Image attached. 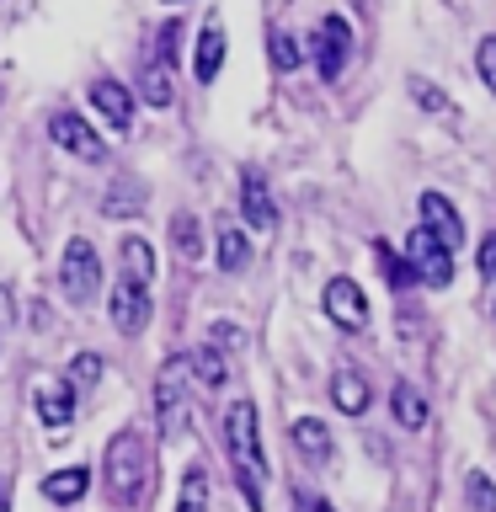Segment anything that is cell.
Wrapping results in <instances>:
<instances>
[{
  "label": "cell",
  "mask_w": 496,
  "mask_h": 512,
  "mask_svg": "<svg viewBox=\"0 0 496 512\" xmlns=\"http://www.w3.org/2000/svg\"><path fill=\"white\" fill-rule=\"evenodd\" d=\"M102 480L118 507H150L155 496V448L139 427H118L102 454Z\"/></svg>",
  "instance_id": "1"
},
{
  "label": "cell",
  "mask_w": 496,
  "mask_h": 512,
  "mask_svg": "<svg viewBox=\"0 0 496 512\" xmlns=\"http://www.w3.org/2000/svg\"><path fill=\"white\" fill-rule=\"evenodd\" d=\"M224 448H230L240 496L251 502V512H262L267 459H262V427H256V406H251V400H230V411H224Z\"/></svg>",
  "instance_id": "2"
},
{
  "label": "cell",
  "mask_w": 496,
  "mask_h": 512,
  "mask_svg": "<svg viewBox=\"0 0 496 512\" xmlns=\"http://www.w3.org/2000/svg\"><path fill=\"white\" fill-rule=\"evenodd\" d=\"M187 384H192V368H187V352H171L155 374V427L160 438H182L192 427V400H187Z\"/></svg>",
  "instance_id": "3"
},
{
  "label": "cell",
  "mask_w": 496,
  "mask_h": 512,
  "mask_svg": "<svg viewBox=\"0 0 496 512\" xmlns=\"http://www.w3.org/2000/svg\"><path fill=\"white\" fill-rule=\"evenodd\" d=\"M59 294L75 304V310H86V304H96V294H102V256H96L91 240H70L59 256Z\"/></svg>",
  "instance_id": "4"
},
{
  "label": "cell",
  "mask_w": 496,
  "mask_h": 512,
  "mask_svg": "<svg viewBox=\"0 0 496 512\" xmlns=\"http://www.w3.org/2000/svg\"><path fill=\"white\" fill-rule=\"evenodd\" d=\"M406 262L416 272V283H427V288H448V283H454V251H448L432 230H422V224L406 235Z\"/></svg>",
  "instance_id": "5"
},
{
  "label": "cell",
  "mask_w": 496,
  "mask_h": 512,
  "mask_svg": "<svg viewBox=\"0 0 496 512\" xmlns=\"http://www.w3.org/2000/svg\"><path fill=\"white\" fill-rule=\"evenodd\" d=\"M310 54H315V75L326 80V86H336L342 70H347V59H352V27H347V16H320Z\"/></svg>",
  "instance_id": "6"
},
{
  "label": "cell",
  "mask_w": 496,
  "mask_h": 512,
  "mask_svg": "<svg viewBox=\"0 0 496 512\" xmlns=\"http://www.w3.org/2000/svg\"><path fill=\"white\" fill-rule=\"evenodd\" d=\"M150 310H155V304H150V283L118 272V283H112V299H107L112 326H118L123 336H139L144 326H150Z\"/></svg>",
  "instance_id": "7"
},
{
  "label": "cell",
  "mask_w": 496,
  "mask_h": 512,
  "mask_svg": "<svg viewBox=\"0 0 496 512\" xmlns=\"http://www.w3.org/2000/svg\"><path fill=\"white\" fill-rule=\"evenodd\" d=\"M48 139H54L59 150L80 155V160H96V166L107 160V139L96 134V128L80 118V112H54V118H48Z\"/></svg>",
  "instance_id": "8"
},
{
  "label": "cell",
  "mask_w": 496,
  "mask_h": 512,
  "mask_svg": "<svg viewBox=\"0 0 496 512\" xmlns=\"http://www.w3.org/2000/svg\"><path fill=\"white\" fill-rule=\"evenodd\" d=\"M86 96H91V112L102 118V128H112V134H128V128H134V96H128L123 80L96 75Z\"/></svg>",
  "instance_id": "9"
},
{
  "label": "cell",
  "mask_w": 496,
  "mask_h": 512,
  "mask_svg": "<svg viewBox=\"0 0 496 512\" xmlns=\"http://www.w3.org/2000/svg\"><path fill=\"white\" fill-rule=\"evenodd\" d=\"M320 304H326V315H331L342 331H363V326H368V299H363V288L352 283V278H331V283H326V299H320Z\"/></svg>",
  "instance_id": "10"
},
{
  "label": "cell",
  "mask_w": 496,
  "mask_h": 512,
  "mask_svg": "<svg viewBox=\"0 0 496 512\" xmlns=\"http://www.w3.org/2000/svg\"><path fill=\"white\" fill-rule=\"evenodd\" d=\"M32 406H38V422L43 427L64 432V427L75 422V384L70 379H43L38 395H32Z\"/></svg>",
  "instance_id": "11"
},
{
  "label": "cell",
  "mask_w": 496,
  "mask_h": 512,
  "mask_svg": "<svg viewBox=\"0 0 496 512\" xmlns=\"http://www.w3.org/2000/svg\"><path fill=\"white\" fill-rule=\"evenodd\" d=\"M240 214H246L251 230H272L278 224V203H272L262 171H240Z\"/></svg>",
  "instance_id": "12"
},
{
  "label": "cell",
  "mask_w": 496,
  "mask_h": 512,
  "mask_svg": "<svg viewBox=\"0 0 496 512\" xmlns=\"http://www.w3.org/2000/svg\"><path fill=\"white\" fill-rule=\"evenodd\" d=\"M422 230H432L448 251L464 246V219H459V208L448 203L443 192H422Z\"/></svg>",
  "instance_id": "13"
},
{
  "label": "cell",
  "mask_w": 496,
  "mask_h": 512,
  "mask_svg": "<svg viewBox=\"0 0 496 512\" xmlns=\"http://www.w3.org/2000/svg\"><path fill=\"white\" fill-rule=\"evenodd\" d=\"M224 70V27H219V16H208L203 32H198V54H192V80L198 86H214Z\"/></svg>",
  "instance_id": "14"
},
{
  "label": "cell",
  "mask_w": 496,
  "mask_h": 512,
  "mask_svg": "<svg viewBox=\"0 0 496 512\" xmlns=\"http://www.w3.org/2000/svg\"><path fill=\"white\" fill-rule=\"evenodd\" d=\"M288 438H294V448L310 464H326L331 454H336V443H331V427L320 422V416H299L294 427H288Z\"/></svg>",
  "instance_id": "15"
},
{
  "label": "cell",
  "mask_w": 496,
  "mask_h": 512,
  "mask_svg": "<svg viewBox=\"0 0 496 512\" xmlns=\"http://www.w3.org/2000/svg\"><path fill=\"white\" fill-rule=\"evenodd\" d=\"M139 96H144V107H171V102H176V70H171V59L155 54L150 64H144Z\"/></svg>",
  "instance_id": "16"
},
{
  "label": "cell",
  "mask_w": 496,
  "mask_h": 512,
  "mask_svg": "<svg viewBox=\"0 0 496 512\" xmlns=\"http://www.w3.org/2000/svg\"><path fill=\"white\" fill-rule=\"evenodd\" d=\"M390 416H395V422L406 427V432H422V427H427V416H432V406H427V395L416 390V384L400 379L395 390H390Z\"/></svg>",
  "instance_id": "17"
},
{
  "label": "cell",
  "mask_w": 496,
  "mask_h": 512,
  "mask_svg": "<svg viewBox=\"0 0 496 512\" xmlns=\"http://www.w3.org/2000/svg\"><path fill=\"white\" fill-rule=\"evenodd\" d=\"M187 368H192V384H203V390H224V379H230V363H224V352L214 342H198L187 352Z\"/></svg>",
  "instance_id": "18"
},
{
  "label": "cell",
  "mask_w": 496,
  "mask_h": 512,
  "mask_svg": "<svg viewBox=\"0 0 496 512\" xmlns=\"http://www.w3.org/2000/svg\"><path fill=\"white\" fill-rule=\"evenodd\" d=\"M144 182H134V176H118L107 192H102V214L107 219H134V214H144Z\"/></svg>",
  "instance_id": "19"
},
{
  "label": "cell",
  "mask_w": 496,
  "mask_h": 512,
  "mask_svg": "<svg viewBox=\"0 0 496 512\" xmlns=\"http://www.w3.org/2000/svg\"><path fill=\"white\" fill-rule=\"evenodd\" d=\"M86 491H91V470H86V464H70V470H54L43 480V496L54 507H75Z\"/></svg>",
  "instance_id": "20"
},
{
  "label": "cell",
  "mask_w": 496,
  "mask_h": 512,
  "mask_svg": "<svg viewBox=\"0 0 496 512\" xmlns=\"http://www.w3.org/2000/svg\"><path fill=\"white\" fill-rule=\"evenodd\" d=\"M214 262H219L224 272H246V262H251V240H246V230H240V224L219 219V235H214Z\"/></svg>",
  "instance_id": "21"
},
{
  "label": "cell",
  "mask_w": 496,
  "mask_h": 512,
  "mask_svg": "<svg viewBox=\"0 0 496 512\" xmlns=\"http://www.w3.org/2000/svg\"><path fill=\"white\" fill-rule=\"evenodd\" d=\"M331 400H336V411H342V416H363L374 395H368V379H363V374L342 368V374L331 379Z\"/></svg>",
  "instance_id": "22"
},
{
  "label": "cell",
  "mask_w": 496,
  "mask_h": 512,
  "mask_svg": "<svg viewBox=\"0 0 496 512\" xmlns=\"http://www.w3.org/2000/svg\"><path fill=\"white\" fill-rule=\"evenodd\" d=\"M171 251L182 256L187 267L203 262V224H198V214H176L171 219Z\"/></svg>",
  "instance_id": "23"
},
{
  "label": "cell",
  "mask_w": 496,
  "mask_h": 512,
  "mask_svg": "<svg viewBox=\"0 0 496 512\" xmlns=\"http://www.w3.org/2000/svg\"><path fill=\"white\" fill-rule=\"evenodd\" d=\"M176 512H208V470H203V464H187V470H182Z\"/></svg>",
  "instance_id": "24"
},
{
  "label": "cell",
  "mask_w": 496,
  "mask_h": 512,
  "mask_svg": "<svg viewBox=\"0 0 496 512\" xmlns=\"http://www.w3.org/2000/svg\"><path fill=\"white\" fill-rule=\"evenodd\" d=\"M118 262L128 278H144L150 283L155 278V251H150V240H139V235H123V246H118Z\"/></svg>",
  "instance_id": "25"
},
{
  "label": "cell",
  "mask_w": 496,
  "mask_h": 512,
  "mask_svg": "<svg viewBox=\"0 0 496 512\" xmlns=\"http://www.w3.org/2000/svg\"><path fill=\"white\" fill-rule=\"evenodd\" d=\"M267 59H272V70H299V64H304V48H299V38H294V32H272V38H267Z\"/></svg>",
  "instance_id": "26"
},
{
  "label": "cell",
  "mask_w": 496,
  "mask_h": 512,
  "mask_svg": "<svg viewBox=\"0 0 496 512\" xmlns=\"http://www.w3.org/2000/svg\"><path fill=\"white\" fill-rule=\"evenodd\" d=\"M374 262L384 267V278H390V288H395V294H400V288H411V283H416L411 262H406V256H400V251H390V246H384V240H374Z\"/></svg>",
  "instance_id": "27"
},
{
  "label": "cell",
  "mask_w": 496,
  "mask_h": 512,
  "mask_svg": "<svg viewBox=\"0 0 496 512\" xmlns=\"http://www.w3.org/2000/svg\"><path fill=\"white\" fill-rule=\"evenodd\" d=\"M464 502H470L475 512H496V480L486 470H470L464 475Z\"/></svg>",
  "instance_id": "28"
},
{
  "label": "cell",
  "mask_w": 496,
  "mask_h": 512,
  "mask_svg": "<svg viewBox=\"0 0 496 512\" xmlns=\"http://www.w3.org/2000/svg\"><path fill=\"white\" fill-rule=\"evenodd\" d=\"M102 358H96V352H80V358L70 363V374H64V379H70L75 384V390H86V384H96V379H102Z\"/></svg>",
  "instance_id": "29"
},
{
  "label": "cell",
  "mask_w": 496,
  "mask_h": 512,
  "mask_svg": "<svg viewBox=\"0 0 496 512\" xmlns=\"http://www.w3.org/2000/svg\"><path fill=\"white\" fill-rule=\"evenodd\" d=\"M475 70H480V80H486L491 96H496V32H491V38H480V48H475Z\"/></svg>",
  "instance_id": "30"
},
{
  "label": "cell",
  "mask_w": 496,
  "mask_h": 512,
  "mask_svg": "<svg viewBox=\"0 0 496 512\" xmlns=\"http://www.w3.org/2000/svg\"><path fill=\"white\" fill-rule=\"evenodd\" d=\"M411 96H416V102H422L427 112H454V107H448V96L432 86V80H411Z\"/></svg>",
  "instance_id": "31"
},
{
  "label": "cell",
  "mask_w": 496,
  "mask_h": 512,
  "mask_svg": "<svg viewBox=\"0 0 496 512\" xmlns=\"http://www.w3.org/2000/svg\"><path fill=\"white\" fill-rule=\"evenodd\" d=\"M208 342H214L224 358H230V352L240 347V326H230V320H214V326H208Z\"/></svg>",
  "instance_id": "32"
},
{
  "label": "cell",
  "mask_w": 496,
  "mask_h": 512,
  "mask_svg": "<svg viewBox=\"0 0 496 512\" xmlns=\"http://www.w3.org/2000/svg\"><path fill=\"white\" fill-rule=\"evenodd\" d=\"M294 512H331V502L310 486H294Z\"/></svg>",
  "instance_id": "33"
},
{
  "label": "cell",
  "mask_w": 496,
  "mask_h": 512,
  "mask_svg": "<svg viewBox=\"0 0 496 512\" xmlns=\"http://www.w3.org/2000/svg\"><path fill=\"white\" fill-rule=\"evenodd\" d=\"M475 267H480V278H496V235L480 240V256H475Z\"/></svg>",
  "instance_id": "34"
},
{
  "label": "cell",
  "mask_w": 496,
  "mask_h": 512,
  "mask_svg": "<svg viewBox=\"0 0 496 512\" xmlns=\"http://www.w3.org/2000/svg\"><path fill=\"white\" fill-rule=\"evenodd\" d=\"M16 320V299H11V288L0 283V336H6V326Z\"/></svg>",
  "instance_id": "35"
},
{
  "label": "cell",
  "mask_w": 496,
  "mask_h": 512,
  "mask_svg": "<svg viewBox=\"0 0 496 512\" xmlns=\"http://www.w3.org/2000/svg\"><path fill=\"white\" fill-rule=\"evenodd\" d=\"M0 512H11V496H6V486H0Z\"/></svg>",
  "instance_id": "36"
},
{
  "label": "cell",
  "mask_w": 496,
  "mask_h": 512,
  "mask_svg": "<svg viewBox=\"0 0 496 512\" xmlns=\"http://www.w3.org/2000/svg\"><path fill=\"white\" fill-rule=\"evenodd\" d=\"M171 6H182V0H171Z\"/></svg>",
  "instance_id": "37"
}]
</instances>
